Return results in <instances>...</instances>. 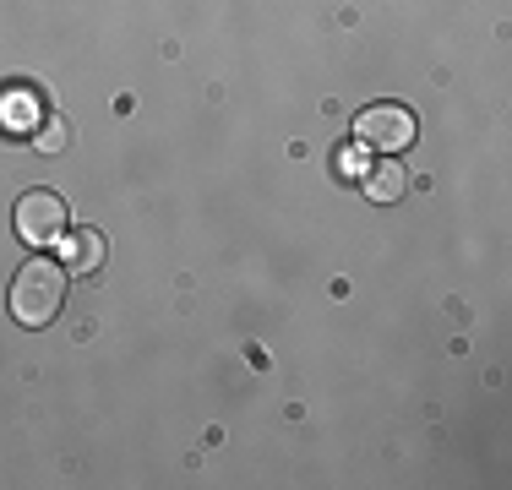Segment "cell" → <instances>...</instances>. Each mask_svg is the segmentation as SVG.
<instances>
[{"label":"cell","mask_w":512,"mask_h":490,"mask_svg":"<svg viewBox=\"0 0 512 490\" xmlns=\"http://www.w3.org/2000/svg\"><path fill=\"white\" fill-rule=\"evenodd\" d=\"M420 137V126H414V115L404 104H393V98H382V104H365L355 115V142L360 147H376V153H404V147Z\"/></svg>","instance_id":"cell-2"},{"label":"cell","mask_w":512,"mask_h":490,"mask_svg":"<svg viewBox=\"0 0 512 490\" xmlns=\"http://www.w3.org/2000/svg\"><path fill=\"white\" fill-rule=\"evenodd\" d=\"M44 131H50V137H39V147H44V153H60V147H66V126H60V120H50Z\"/></svg>","instance_id":"cell-8"},{"label":"cell","mask_w":512,"mask_h":490,"mask_svg":"<svg viewBox=\"0 0 512 490\" xmlns=\"http://www.w3.org/2000/svg\"><path fill=\"white\" fill-rule=\"evenodd\" d=\"M104 251H109V245H104L99 229H77V235L66 240V267L88 278V273H99V267H104Z\"/></svg>","instance_id":"cell-6"},{"label":"cell","mask_w":512,"mask_h":490,"mask_svg":"<svg viewBox=\"0 0 512 490\" xmlns=\"http://www.w3.org/2000/svg\"><path fill=\"white\" fill-rule=\"evenodd\" d=\"M11 316H17L22 327H50L60 316V305H66V267L60 262H22L17 278H11Z\"/></svg>","instance_id":"cell-1"},{"label":"cell","mask_w":512,"mask_h":490,"mask_svg":"<svg viewBox=\"0 0 512 490\" xmlns=\"http://www.w3.org/2000/svg\"><path fill=\"white\" fill-rule=\"evenodd\" d=\"M360 186H365V196H371V202L387 207V202H398V196L409 191V169L398 164V153H387L382 164H371V169L360 175Z\"/></svg>","instance_id":"cell-5"},{"label":"cell","mask_w":512,"mask_h":490,"mask_svg":"<svg viewBox=\"0 0 512 490\" xmlns=\"http://www.w3.org/2000/svg\"><path fill=\"white\" fill-rule=\"evenodd\" d=\"M11 218H17V240L33 245V251H44V245H55L66 235V202H60L55 191H22L17 207H11Z\"/></svg>","instance_id":"cell-3"},{"label":"cell","mask_w":512,"mask_h":490,"mask_svg":"<svg viewBox=\"0 0 512 490\" xmlns=\"http://www.w3.org/2000/svg\"><path fill=\"white\" fill-rule=\"evenodd\" d=\"M44 126V104L33 88H0V131L6 137H33V131Z\"/></svg>","instance_id":"cell-4"},{"label":"cell","mask_w":512,"mask_h":490,"mask_svg":"<svg viewBox=\"0 0 512 490\" xmlns=\"http://www.w3.org/2000/svg\"><path fill=\"white\" fill-rule=\"evenodd\" d=\"M333 169H338V175H344V180H360L365 175V158H360V147H338V153H333Z\"/></svg>","instance_id":"cell-7"}]
</instances>
